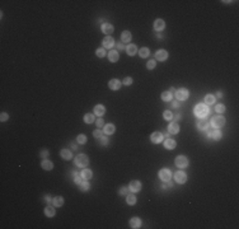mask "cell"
Returning <instances> with one entry per match:
<instances>
[{
    "label": "cell",
    "instance_id": "15",
    "mask_svg": "<svg viewBox=\"0 0 239 229\" xmlns=\"http://www.w3.org/2000/svg\"><path fill=\"white\" fill-rule=\"evenodd\" d=\"M104 113H106V108L103 104H97L94 107V114H97L98 117H102Z\"/></svg>",
    "mask_w": 239,
    "mask_h": 229
},
{
    "label": "cell",
    "instance_id": "6",
    "mask_svg": "<svg viewBox=\"0 0 239 229\" xmlns=\"http://www.w3.org/2000/svg\"><path fill=\"white\" fill-rule=\"evenodd\" d=\"M174 163L178 168H186V167L188 166V159L184 157V155H178V157L176 158Z\"/></svg>",
    "mask_w": 239,
    "mask_h": 229
},
{
    "label": "cell",
    "instance_id": "20",
    "mask_svg": "<svg viewBox=\"0 0 239 229\" xmlns=\"http://www.w3.org/2000/svg\"><path fill=\"white\" fill-rule=\"evenodd\" d=\"M164 27H166V23H164L163 19H156L154 22V29L155 31H163Z\"/></svg>",
    "mask_w": 239,
    "mask_h": 229
},
{
    "label": "cell",
    "instance_id": "40",
    "mask_svg": "<svg viewBox=\"0 0 239 229\" xmlns=\"http://www.w3.org/2000/svg\"><path fill=\"white\" fill-rule=\"evenodd\" d=\"M155 65H156L155 60H149V61H147V63H146V67H147V69H149V70L154 69V67H155Z\"/></svg>",
    "mask_w": 239,
    "mask_h": 229
},
{
    "label": "cell",
    "instance_id": "41",
    "mask_svg": "<svg viewBox=\"0 0 239 229\" xmlns=\"http://www.w3.org/2000/svg\"><path fill=\"white\" fill-rule=\"evenodd\" d=\"M93 136H94V137H97V139H99L101 136H103L101 129H97V130H94V131H93Z\"/></svg>",
    "mask_w": 239,
    "mask_h": 229
},
{
    "label": "cell",
    "instance_id": "49",
    "mask_svg": "<svg viewBox=\"0 0 239 229\" xmlns=\"http://www.w3.org/2000/svg\"><path fill=\"white\" fill-rule=\"evenodd\" d=\"M173 119H174V122H177V121H179V120L182 119V116H181V114H176V116H173Z\"/></svg>",
    "mask_w": 239,
    "mask_h": 229
},
{
    "label": "cell",
    "instance_id": "23",
    "mask_svg": "<svg viewBox=\"0 0 239 229\" xmlns=\"http://www.w3.org/2000/svg\"><path fill=\"white\" fill-rule=\"evenodd\" d=\"M41 167H42L45 171H51L52 168H54V164H52V162H50V160H42V163H41Z\"/></svg>",
    "mask_w": 239,
    "mask_h": 229
},
{
    "label": "cell",
    "instance_id": "25",
    "mask_svg": "<svg viewBox=\"0 0 239 229\" xmlns=\"http://www.w3.org/2000/svg\"><path fill=\"white\" fill-rule=\"evenodd\" d=\"M131 38H132V36H131V33H130L129 31H123L122 32V34H121V40H122V42H130L131 41Z\"/></svg>",
    "mask_w": 239,
    "mask_h": 229
},
{
    "label": "cell",
    "instance_id": "53",
    "mask_svg": "<svg viewBox=\"0 0 239 229\" xmlns=\"http://www.w3.org/2000/svg\"><path fill=\"white\" fill-rule=\"evenodd\" d=\"M216 97H219V98H221V97H223V93H221V92H217V93H216Z\"/></svg>",
    "mask_w": 239,
    "mask_h": 229
},
{
    "label": "cell",
    "instance_id": "12",
    "mask_svg": "<svg viewBox=\"0 0 239 229\" xmlns=\"http://www.w3.org/2000/svg\"><path fill=\"white\" fill-rule=\"evenodd\" d=\"M155 59L159 61H166L168 59V52L166 50H158L155 54Z\"/></svg>",
    "mask_w": 239,
    "mask_h": 229
},
{
    "label": "cell",
    "instance_id": "38",
    "mask_svg": "<svg viewBox=\"0 0 239 229\" xmlns=\"http://www.w3.org/2000/svg\"><path fill=\"white\" fill-rule=\"evenodd\" d=\"M76 141H78L79 144H85L87 143V136H85L84 134H80L78 137H76Z\"/></svg>",
    "mask_w": 239,
    "mask_h": 229
},
{
    "label": "cell",
    "instance_id": "45",
    "mask_svg": "<svg viewBox=\"0 0 239 229\" xmlns=\"http://www.w3.org/2000/svg\"><path fill=\"white\" fill-rule=\"evenodd\" d=\"M8 119H9V114H8V113H5V112H1V116H0V120H1V122L7 121Z\"/></svg>",
    "mask_w": 239,
    "mask_h": 229
},
{
    "label": "cell",
    "instance_id": "10",
    "mask_svg": "<svg viewBox=\"0 0 239 229\" xmlns=\"http://www.w3.org/2000/svg\"><path fill=\"white\" fill-rule=\"evenodd\" d=\"M129 189H130V191H131V192H139V191L141 190V182L137 181V180L131 181V182H130Z\"/></svg>",
    "mask_w": 239,
    "mask_h": 229
},
{
    "label": "cell",
    "instance_id": "51",
    "mask_svg": "<svg viewBox=\"0 0 239 229\" xmlns=\"http://www.w3.org/2000/svg\"><path fill=\"white\" fill-rule=\"evenodd\" d=\"M178 106H179L178 101H174V102H173V107H174V108H178Z\"/></svg>",
    "mask_w": 239,
    "mask_h": 229
},
{
    "label": "cell",
    "instance_id": "7",
    "mask_svg": "<svg viewBox=\"0 0 239 229\" xmlns=\"http://www.w3.org/2000/svg\"><path fill=\"white\" fill-rule=\"evenodd\" d=\"M174 180L177 183L183 185V183H186V181H187V174H186L183 171H178L174 173Z\"/></svg>",
    "mask_w": 239,
    "mask_h": 229
},
{
    "label": "cell",
    "instance_id": "44",
    "mask_svg": "<svg viewBox=\"0 0 239 229\" xmlns=\"http://www.w3.org/2000/svg\"><path fill=\"white\" fill-rule=\"evenodd\" d=\"M123 84H125V86H131V84H132V78L126 76V78L123 79Z\"/></svg>",
    "mask_w": 239,
    "mask_h": 229
},
{
    "label": "cell",
    "instance_id": "34",
    "mask_svg": "<svg viewBox=\"0 0 239 229\" xmlns=\"http://www.w3.org/2000/svg\"><path fill=\"white\" fill-rule=\"evenodd\" d=\"M205 103L206 104H214L215 103V97L212 94H207L205 97Z\"/></svg>",
    "mask_w": 239,
    "mask_h": 229
},
{
    "label": "cell",
    "instance_id": "17",
    "mask_svg": "<svg viewBox=\"0 0 239 229\" xmlns=\"http://www.w3.org/2000/svg\"><path fill=\"white\" fill-rule=\"evenodd\" d=\"M164 146H166V149L172 150V149H174L177 146V143H176V140H173V139H166L164 140Z\"/></svg>",
    "mask_w": 239,
    "mask_h": 229
},
{
    "label": "cell",
    "instance_id": "32",
    "mask_svg": "<svg viewBox=\"0 0 239 229\" xmlns=\"http://www.w3.org/2000/svg\"><path fill=\"white\" fill-rule=\"evenodd\" d=\"M79 189H80L81 191H88V190H89V189H90V185H89V182H88V181H85V180H84V181H83V182H81V183H80V185H79Z\"/></svg>",
    "mask_w": 239,
    "mask_h": 229
},
{
    "label": "cell",
    "instance_id": "13",
    "mask_svg": "<svg viewBox=\"0 0 239 229\" xmlns=\"http://www.w3.org/2000/svg\"><path fill=\"white\" fill-rule=\"evenodd\" d=\"M102 32L103 33H106V34H111V33H113V31H114V27L111 24V23H103L102 24Z\"/></svg>",
    "mask_w": 239,
    "mask_h": 229
},
{
    "label": "cell",
    "instance_id": "1",
    "mask_svg": "<svg viewBox=\"0 0 239 229\" xmlns=\"http://www.w3.org/2000/svg\"><path fill=\"white\" fill-rule=\"evenodd\" d=\"M195 114H196L197 117H200V119H205L209 114V107L206 104L199 103L195 107Z\"/></svg>",
    "mask_w": 239,
    "mask_h": 229
},
{
    "label": "cell",
    "instance_id": "24",
    "mask_svg": "<svg viewBox=\"0 0 239 229\" xmlns=\"http://www.w3.org/2000/svg\"><path fill=\"white\" fill-rule=\"evenodd\" d=\"M126 52H127V55H130V56H134V55L137 54V47L135 45H129L126 47Z\"/></svg>",
    "mask_w": 239,
    "mask_h": 229
},
{
    "label": "cell",
    "instance_id": "3",
    "mask_svg": "<svg viewBox=\"0 0 239 229\" xmlns=\"http://www.w3.org/2000/svg\"><path fill=\"white\" fill-rule=\"evenodd\" d=\"M210 124H211L212 127L219 129V127H221V126L225 125V119H224L223 116H214V117L211 119Z\"/></svg>",
    "mask_w": 239,
    "mask_h": 229
},
{
    "label": "cell",
    "instance_id": "8",
    "mask_svg": "<svg viewBox=\"0 0 239 229\" xmlns=\"http://www.w3.org/2000/svg\"><path fill=\"white\" fill-rule=\"evenodd\" d=\"M102 43H103V47L104 48H112L114 46V40L112 36H106L103 38Z\"/></svg>",
    "mask_w": 239,
    "mask_h": 229
},
{
    "label": "cell",
    "instance_id": "4",
    "mask_svg": "<svg viewBox=\"0 0 239 229\" xmlns=\"http://www.w3.org/2000/svg\"><path fill=\"white\" fill-rule=\"evenodd\" d=\"M158 176H159V178H160L162 181H164V182L170 181V178H172V171L168 169V168H163V169L159 171Z\"/></svg>",
    "mask_w": 239,
    "mask_h": 229
},
{
    "label": "cell",
    "instance_id": "14",
    "mask_svg": "<svg viewBox=\"0 0 239 229\" xmlns=\"http://www.w3.org/2000/svg\"><path fill=\"white\" fill-rule=\"evenodd\" d=\"M209 124H210V122H209L205 117V119H202L201 121L197 122V127H199V130H201V131H206L209 129V126H210Z\"/></svg>",
    "mask_w": 239,
    "mask_h": 229
},
{
    "label": "cell",
    "instance_id": "5",
    "mask_svg": "<svg viewBox=\"0 0 239 229\" xmlns=\"http://www.w3.org/2000/svg\"><path fill=\"white\" fill-rule=\"evenodd\" d=\"M176 98L178 99V101H186V99L188 98V89H186V88H181V89H177L176 90Z\"/></svg>",
    "mask_w": 239,
    "mask_h": 229
},
{
    "label": "cell",
    "instance_id": "26",
    "mask_svg": "<svg viewBox=\"0 0 239 229\" xmlns=\"http://www.w3.org/2000/svg\"><path fill=\"white\" fill-rule=\"evenodd\" d=\"M114 130H116V129H114V125L113 124H108V125H104V134L106 135H112L114 133Z\"/></svg>",
    "mask_w": 239,
    "mask_h": 229
},
{
    "label": "cell",
    "instance_id": "35",
    "mask_svg": "<svg viewBox=\"0 0 239 229\" xmlns=\"http://www.w3.org/2000/svg\"><path fill=\"white\" fill-rule=\"evenodd\" d=\"M139 54H140L141 57H147L149 54H150V51H149L147 47H143V48H140V52H139Z\"/></svg>",
    "mask_w": 239,
    "mask_h": 229
},
{
    "label": "cell",
    "instance_id": "9",
    "mask_svg": "<svg viewBox=\"0 0 239 229\" xmlns=\"http://www.w3.org/2000/svg\"><path fill=\"white\" fill-rule=\"evenodd\" d=\"M150 140H151V143L154 144H159L163 141V134L159 133V131H155V133H153L150 135Z\"/></svg>",
    "mask_w": 239,
    "mask_h": 229
},
{
    "label": "cell",
    "instance_id": "54",
    "mask_svg": "<svg viewBox=\"0 0 239 229\" xmlns=\"http://www.w3.org/2000/svg\"><path fill=\"white\" fill-rule=\"evenodd\" d=\"M169 92L172 93V94H174V93H176V89H174V88H170V90H169Z\"/></svg>",
    "mask_w": 239,
    "mask_h": 229
},
{
    "label": "cell",
    "instance_id": "46",
    "mask_svg": "<svg viewBox=\"0 0 239 229\" xmlns=\"http://www.w3.org/2000/svg\"><path fill=\"white\" fill-rule=\"evenodd\" d=\"M74 181H75L76 185H80L81 182H83V181H81V176H78V174L74 176Z\"/></svg>",
    "mask_w": 239,
    "mask_h": 229
},
{
    "label": "cell",
    "instance_id": "18",
    "mask_svg": "<svg viewBox=\"0 0 239 229\" xmlns=\"http://www.w3.org/2000/svg\"><path fill=\"white\" fill-rule=\"evenodd\" d=\"M81 178H83V180H85V181H89L90 178L93 177V172L90 171V169H87V168H84L83 171H81Z\"/></svg>",
    "mask_w": 239,
    "mask_h": 229
},
{
    "label": "cell",
    "instance_id": "39",
    "mask_svg": "<svg viewBox=\"0 0 239 229\" xmlns=\"http://www.w3.org/2000/svg\"><path fill=\"white\" fill-rule=\"evenodd\" d=\"M96 55H97L98 57H104V56H106L104 48H97V50H96Z\"/></svg>",
    "mask_w": 239,
    "mask_h": 229
},
{
    "label": "cell",
    "instance_id": "22",
    "mask_svg": "<svg viewBox=\"0 0 239 229\" xmlns=\"http://www.w3.org/2000/svg\"><path fill=\"white\" fill-rule=\"evenodd\" d=\"M130 227L134 228V229L140 228L141 227V220L139 218H132L131 220H130Z\"/></svg>",
    "mask_w": 239,
    "mask_h": 229
},
{
    "label": "cell",
    "instance_id": "50",
    "mask_svg": "<svg viewBox=\"0 0 239 229\" xmlns=\"http://www.w3.org/2000/svg\"><path fill=\"white\" fill-rule=\"evenodd\" d=\"M47 154H48V152H47V150H42V153H41V157L46 158V157H47Z\"/></svg>",
    "mask_w": 239,
    "mask_h": 229
},
{
    "label": "cell",
    "instance_id": "37",
    "mask_svg": "<svg viewBox=\"0 0 239 229\" xmlns=\"http://www.w3.org/2000/svg\"><path fill=\"white\" fill-rule=\"evenodd\" d=\"M215 111H216L217 113H224V112H225V106L221 104V103L216 104V106H215Z\"/></svg>",
    "mask_w": 239,
    "mask_h": 229
},
{
    "label": "cell",
    "instance_id": "28",
    "mask_svg": "<svg viewBox=\"0 0 239 229\" xmlns=\"http://www.w3.org/2000/svg\"><path fill=\"white\" fill-rule=\"evenodd\" d=\"M52 204H54V206L61 207V206L64 205V199H63V196H56L54 200H52Z\"/></svg>",
    "mask_w": 239,
    "mask_h": 229
},
{
    "label": "cell",
    "instance_id": "27",
    "mask_svg": "<svg viewBox=\"0 0 239 229\" xmlns=\"http://www.w3.org/2000/svg\"><path fill=\"white\" fill-rule=\"evenodd\" d=\"M126 202H127L129 205H135L136 204V196H135L134 193H127V195H126Z\"/></svg>",
    "mask_w": 239,
    "mask_h": 229
},
{
    "label": "cell",
    "instance_id": "11",
    "mask_svg": "<svg viewBox=\"0 0 239 229\" xmlns=\"http://www.w3.org/2000/svg\"><path fill=\"white\" fill-rule=\"evenodd\" d=\"M121 86H122V83H121L118 79H111L110 83H108V87H110V89H112V90H118Z\"/></svg>",
    "mask_w": 239,
    "mask_h": 229
},
{
    "label": "cell",
    "instance_id": "47",
    "mask_svg": "<svg viewBox=\"0 0 239 229\" xmlns=\"http://www.w3.org/2000/svg\"><path fill=\"white\" fill-rule=\"evenodd\" d=\"M129 193V189L127 187H122V189L120 190V195H123V196H126Z\"/></svg>",
    "mask_w": 239,
    "mask_h": 229
},
{
    "label": "cell",
    "instance_id": "29",
    "mask_svg": "<svg viewBox=\"0 0 239 229\" xmlns=\"http://www.w3.org/2000/svg\"><path fill=\"white\" fill-rule=\"evenodd\" d=\"M210 136L212 137L214 140H220L221 139V136H223V134H221V131L219 130V129H216V130H214V131H211V134H210Z\"/></svg>",
    "mask_w": 239,
    "mask_h": 229
},
{
    "label": "cell",
    "instance_id": "30",
    "mask_svg": "<svg viewBox=\"0 0 239 229\" xmlns=\"http://www.w3.org/2000/svg\"><path fill=\"white\" fill-rule=\"evenodd\" d=\"M55 207H52V206H46V209H45V214H46V216H48V218H52V216H55Z\"/></svg>",
    "mask_w": 239,
    "mask_h": 229
},
{
    "label": "cell",
    "instance_id": "52",
    "mask_svg": "<svg viewBox=\"0 0 239 229\" xmlns=\"http://www.w3.org/2000/svg\"><path fill=\"white\" fill-rule=\"evenodd\" d=\"M45 199H46V201L48 202V204H50V202H51V197H50V196H46Z\"/></svg>",
    "mask_w": 239,
    "mask_h": 229
},
{
    "label": "cell",
    "instance_id": "2",
    "mask_svg": "<svg viewBox=\"0 0 239 229\" xmlns=\"http://www.w3.org/2000/svg\"><path fill=\"white\" fill-rule=\"evenodd\" d=\"M89 164V158L85 154H79L75 158V166H78L79 168H85Z\"/></svg>",
    "mask_w": 239,
    "mask_h": 229
},
{
    "label": "cell",
    "instance_id": "31",
    "mask_svg": "<svg viewBox=\"0 0 239 229\" xmlns=\"http://www.w3.org/2000/svg\"><path fill=\"white\" fill-rule=\"evenodd\" d=\"M172 93L170 92H163L162 93V99H163L164 102H170L172 101Z\"/></svg>",
    "mask_w": 239,
    "mask_h": 229
},
{
    "label": "cell",
    "instance_id": "48",
    "mask_svg": "<svg viewBox=\"0 0 239 229\" xmlns=\"http://www.w3.org/2000/svg\"><path fill=\"white\" fill-rule=\"evenodd\" d=\"M117 48L120 50H126V47H125V45H123V43H117Z\"/></svg>",
    "mask_w": 239,
    "mask_h": 229
},
{
    "label": "cell",
    "instance_id": "33",
    "mask_svg": "<svg viewBox=\"0 0 239 229\" xmlns=\"http://www.w3.org/2000/svg\"><path fill=\"white\" fill-rule=\"evenodd\" d=\"M84 122H85V124H92V122H94V114L87 113L84 116Z\"/></svg>",
    "mask_w": 239,
    "mask_h": 229
},
{
    "label": "cell",
    "instance_id": "21",
    "mask_svg": "<svg viewBox=\"0 0 239 229\" xmlns=\"http://www.w3.org/2000/svg\"><path fill=\"white\" fill-rule=\"evenodd\" d=\"M60 155L63 157V159H65V160H70L73 158V154H71V152H70L69 149H61Z\"/></svg>",
    "mask_w": 239,
    "mask_h": 229
},
{
    "label": "cell",
    "instance_id": "36",
    "mask_svg": "<svg viewBox=\"0 0 239 229\" xmlns=\"http://www.w3.org/2000/svg\"><path fill=\"white\" fill-rule=\"evenodd\" d=\"M173 114L170 111H164V113H163V117H164V120H167V121H170V120H173Z\"/></svg>",
    "mask_w": 239,
    "mask_h": 229
},
{
    "label": "cell",
    "instance_id": "16",
    "mask_svg": "<svg viewBox=\"0 0 239 229\" xmlns=\"http://www.w3.org/2000/svg\"><path fill=\"white\" fill-rule=\"evenodd\" d=\"M168 131L170 134H178L179 133V125L178 122H170L169 126H168Z\"/></svg>",
    "mask_w": 239,
    "mask_h": 229
},
{
    "label": "cell",
    "instance_id": "43",
    "mask_svg": "<svg viewBox=\"0 0 239 229\" xmlns=\"http://www.w3.org/2000/svg\"><path fill=\"white\" fill-rule=\"evenodd\" d=\"M96 125L98 126V129H101L102 126H104V120H103L102 117H99V119L96 121Z\"/></svg>",
    "mask_w": 239,
    "mask_h": 229
},
{
    "label": "cell",
    "instance_id": "42",
    "mask_svg": "<svg viewBox=\"0 0 239 229\" xmlns=\"http://www.w3.org/2000/svg\"><path fill=\"white\" fill-rule=\"evenodd\" d=\"M99 144H101V145H107V144H108V137L107 136H101V137H99Z\"/></svg>",
    "mask_w": 239,
    "mask_h": 229
},
{
    "label": "cell",
    "instance_id": "19",
    "mask_svg": "<svg viewBox=\"0 0 239 229\" xmlns=\"http://www.w3.org/2000/svg\"><path fill=\"white\" fill-rule=\"evenodd\" d=\"M118 52L116 51V50H112L110 51V54H108V60L111 61V63H117L118 61Z\"/></svg>",
    "mask_w": 239,
    "mask_h": 229
}]
</instances>
